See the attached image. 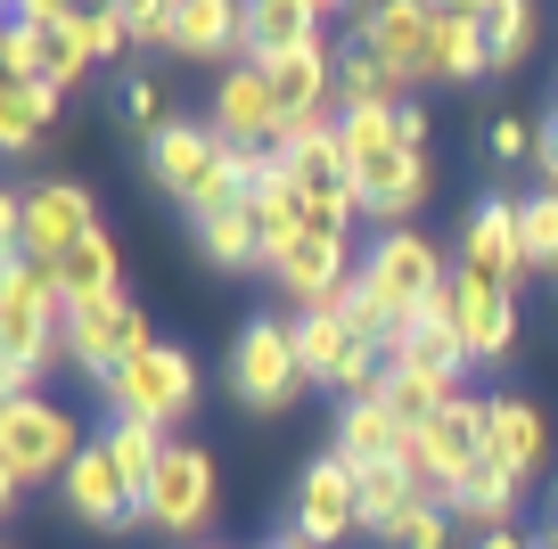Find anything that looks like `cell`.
Segmentation results:
<instances>
[{
    "mask_svg": "<svg viewBox=\"0 0 558 549\" xmlns=\"http://www.w3.org/2000/svg\"><path fill=\"white\" fill-rule=\"evenodd\" d=\"M337 148H345L362 222L411 230L402 213H418V197H427V115H418V107H362V115H337Z\"/></svg>",
    "mask_w": 558,
    "mask_h": 549,
    "instance_id": "6da1fadb",
    "label": "cell"
},
{
    "mask_svg": "<svg viewBox=\"0 0 558 549\" xmlns=\"http://www.w3.org/2000/svg\"><path fill=\"white\" fill-rule=\"evenodd\" d=\"M444 279H452V263H444V246L427 239V230H378V239H369V255H362L353 295L337 304V320L362 328V337L386 353V337H395V328H411L418 312L436 304Z\"/></svg>",
    "mask_w": 558,
    "mask_h": 549,
    "instance_id": "7a4b0ae2",
    "label": "cell"
},
{
    "mask_svg": "<svg viewBox=\"0 0 558 549\" xmlns=\"http://www.w3.org/2000/svg\"><path fill=\"white\" fill-rule=\"evenodd\" d=\"M271 156V148H263ZM263 156L230 148L214 123H190L173 115L165 132H148V172H157V190L190 206V222H214V213H239L246 190H255V164Z\"/></svg>",
    "mask_w": 558,
    "mask_h": 549,
    "instance_id": "3957f363",
    "label": "cell"
},
{
    "mask_svg": "<svg viewBox=\"0 0 558 549\" xmlns=\"http://www.w3.org/2000/svg\"><path fill=\"white\" fill-rule=\"evenodd\" d=\"M83 460L74 411H58L50 394L34 402H0V500L17 509L34 484H66V467Z\"/></svg>",
    "mask_w": 558,
    "mask_h": 549,
    "instance_id": "277c9868",
    "label": "cell"
},
{
    "mask_svg": "<svg viewBox=\"0 0 558 549\" xmlns=\"http://www.w3.org/2000/svg\"><path fill=\"white\" fill-rule=\"evenodd\" d=\"M296 353H304V386H320L329 402H362L386 386V353L337 312H296Z\"/></svg>",
    "mask_w": 558,
    "mask_h": 549,
    "instance_id": "5b68a950",
    "label": "cell"
},
{
    "mask_svg": "<svg viewBox=\"0 0 558 549\" xmlns=\"http://www.w3.org/2000/svg\"><path fill=\"white\" fill-rule=\"evenodd\" d=\"M230 394L239 411H288L304 394V353H296V320H246L230 344Z\"/></svg>",
    "mask_w": 558,
    "mask_h": 549,
    "instance_id": "8992f818",
    "label": "cell"
},
{
    "mask_svg": "<svg viewBox=\"0 0 558 549\" xmlns=\"http://www.w3.org/2000/svg\"><path fill=\"white\" fill-rule=\"evenodd\" d=\"M190 402H197V361L181 344H148L107 378V411L140 418V427H173V418H190Z\"/></svg>",
    "mask_w": 558,
    "mask_h": 549,
    "instance_id": "52a82bcc",
    "label": "cell"
},
{
    "mask_svg": "<svg viewBox=\"0 0 558 549\" xmlns=\"http://www.w3.org/2000/svg\"><path fill=\"white\" fill-rule=\"evenodd\" d=\"M353 279H362V255H353V239L329 230V222H313L296 246H279V255H271V288L288 295L296 312H337L353 295Z\"/></svg>",
    "mask_w": 558,
    "mask_h": 549,
    "instance_id": "ba28073f",
    "label": "cell"
},
{
    "mask_svg": "<svg viewBox=\"0 0 558 549\" xmlns=\"http://www.w3.org/2000/svg\"><path fill=\"white\" fill-rule=\"evenodd\" d=\"M402 467H411L418 500H452L460 476H469V467H485V394H460L436 427H418Z\"/></svg>",
    "mask_w": 558,
    "mask_h": 549,
    "instance_id": "9c48e42d",
    "label": "cell"
},
{
    "mask_svg": "<svg viewBox=\"0 0 558 549\" xmlns=\"http://www.w3.org/2000/svg\"><path fill=\"white\" fill-rule=\"evenodd\" d=\"M214 451L206 443H173L157 467V484H148V500H140V516H148V533H165V541H190V533L214 525Z\"/></svg>",
    "mask_w": 558,
    "mask_h": 549,
    "instance_id": "30bf717a",
    "label": "cell"
},
{
    "mask_svg": "<svg viewBox=\"0 0 558 549\" xmlns=\"http://www.w3.org/2000/svg\"><path fill=\"white\" fill-rule=\"evenodd\" d=\"M288 533H296L304 549H337V541L362 533V476H353V460L320 451V460L304 467L296 509H288Z\"/></svg>",
    "mask_w": 558,
    "mask_h": 549,
    "instance_id": "8fae6325",
    "label": "cell"
},
{
    "mask_svg": "<svg viewBox=\"0 0 558 549\" xmlns=\"http://www.w3.org/2000/svg\"><path fill=\"white\" fill-rule=\"evenodd\" d=\"M279 156H288V181H296V197L313 206V222H329V230H353V222H362V197H353V172H345V148H337V123L288 139Z\"/></svg>",
    "mask_w": 558,
    "mask_h": 549,
    "instance_id": "7c38bea8",
    "label": "cell"
},
{
    "mask_svg": "<svg viewBox=\"0 0 558 549\" xmlns=\"http://www.w3.org/2000/svg\"><path fill=\"white\" fill-rule=\"evenodd\" d=\"M25 197V239H17V255H34V263H66L74 246L99 230V213H90V190L83 181H34V190H17Z\"/></svg>",
    "mask_w": 558,
    "mask_h": 549,
    "instance_id": "4fadbf2b",
    "label": "cell"
},
{
    "mask_svg": "<svg viewBox=\"0 0 558 549\" xmlns=\"http://www.w3.org/2000/svg\"><path fill=\"white\" fill-rule=\"evenodd\" d=\"M436 312L452 320V337L469 344V361H501L509 344H518V295H509V288H485V279H469V271L444 279Z\"/></svg>",
    "mask_w": 558,
    "mask_h": 549,
    "instance_id": "5bb4252c",
    "label": "cell"
},
{
    "mask_svg": "<svg viewBox=\"0 0 558 549\" xmlns=\"http://www.w3.org/2000/svg\"><path fill=\"white\" fill-rule=\"evenodd\" d=\"M460 271L485 279V288L518 295L525 279V239H518V197H476L469 230H460Z\"/></svg>",
    "mask_w": 558,
    "mask_h": 549,
    "instance_id": "9a60e30c",
    "label": "cell"
},
{
    "mask_svg": "<svg viewBox=\"0 0 558 549\" xmlns=\"http://www.w3.org/2000/svg\"><path fill=\"white\" fill-rule=\"evenodd\" d=\"M58 492H66L74 525H90V533H132V525H148V516H140V492L123 484V467L107 460L99 443H83V460L66 467V484H58Z\"/></svg>",
    "mask_w": 558,
    "mask_h": 549,
    "instance_id": "2e32d148",
    "label": "cell"
},
{
    "mask_svg": "<svg viewBox=\"0 0 558 549\" xmlns=\"http://www.w3.org/2000/svg\"><path fill=\"white\" fill-rule=\"evenodd\" d=\"M206 123L230 139V148H246V156L279 148V99H271V74L239 58V66L214 83V115H206Z\"/></svg>",
    "mask_w": 558,
    "mask_h": 549,
    "instance_id": "e0dca14e",
    "label": "cell"
},
{
    "mask_svg": "<svg viewBox=\"0 0 558 549\" xmlns=\"http://www.w3.org/2000/svg\"><path fill=\"white\" fill-rule=\"evenodd\" d=\"M148 312L132 304V295H116V304H90V312H74V369H90V378H116L132 353H148Z\"/></svg>",
    "mask_w": 558,
    "mask_h": 549,
    "instance_id": "ac0fdd59",
    "label": "cell"
},
{
    "mask_svg": "<svg viewBox=\"0 0 558 549\" xmlns=\"http://www.w3.org/2000/svg\"><path fill=\"white\" fill-rule=\"evenodd\" d=\"M353 34H362L369 50L402 74V83H427V66H436V9H427V0H386V9H362Z\"/></svg>",
    "mask_w": 558,
    "mask_h": 549,
    "instance_id": "d6986e66",
    "label": "cell"
},
{
    "mask_svg": "<svg viewBox=\"0 0 558 549\" xmlns=\"http://www.w3.org/2000/svg\"><path fill=\"white\" fill-rule=\"evenodd\" d=\"M485 460L509 467L518 484H534L550 467V418L525 394H485Z\"/></svg>",
    "mask_w": 558,
    "mask_h": 549,
    "instance_id": "ffe728a7",
    "label": "cell"
},
{
    "mask_svg": "<svg viewBox=\"0 0 558 549\" xmlns=\"http://www.w3.org/2000/svg\"><path fill=\"white\" fill-rule=\"evenodd\" d=\"M9 25H34V34H41V90H58V99H66V90L99 66V58H90V41H83V9H58V0H17V9H9Z\"/></svg>",
    "mask_w": 558,
    "mask_h": 549,
    "instance_id": "44dd1931",
    "label": "cell"
},
{
    "mask_svg": "<svg viewBox=\"0 0 558 549\" xmlns=\"http://www.w3.org/2000/svg\"><path fill=\"white\" fill-rule=\"evenodd\" d=\"M337 460L353 467H386V460H411V427L386 411V394L362 402H337Z\"/></svg>",
    "mask_w": 558,
    "mask_h": 549,
    "instance_id": "7402d4cb",
    "label": "cell"
},
{
    "mask_svg": "<svg viewBox=\"0 0 558 549\" xmlns=\"http://www.w3.org/2000/svg\"><path fill=\"white\" fill-rule=\"evenodd\" d=\"M296 50H320V9L313 0H255L246 9V66H279Z\"/></svg>",
    "mask_w": 558,
    "mask_h": 549,
    "instance_id": "603a6c76",
    "label": "cell"
},
{
    "mask_svg": "<svg viewBox=\"0 0 558 549\" xmlns=\"http://www.w3.org/2000/svg\"><path fill=\"white\" fill-rule=\"evenodd\" d=\"M362 107H411V83L353 34V41H337V115H362Z\"/></svg>",
    "mask_w": 558,
    "mask_h": 549,
    "instance_id": "cb8c5ba5",
    "label": "cell"
},
{
    "mask_svg": "<svg viewBox=\"0 0 558 549\" xmlns=\"http://www.w3.org/2000/svg\"><path fill=\"white\" fill-rule=\"evenodd\" d=\"M386 361H395V369H444V378H469V344L452 337V320H444L436 304L418 312L411 328L386 337Z\"/></svg>",
    "mask_w": 558,
    "mask_h": 549,
    "instance_id": "d4e9b609",
    "label": "cell"
},
{
    "mask_svg": "<svg viewBox=\"0 0 558 549\" xmlns=\"http://www.w3.org/2000/svg\"><path fill=\"white\" fill-rule=\"evenodd\" d=\"M173 50L181 58H230V50H246V9H239V0H181Z\"/></svg>",
    "mask_w": 558,
    "mask_h": 549,
    "instance_id": "484cf974",
    "label": "cell"
},
{
    "mask_svg": "<svg viewBox=\"0 0 558 549\" xmlns=\"http://www.w3.org/2000/svg\"><path fill=\"white\" fill-rule=\"evenodd\" d=\"M476 74H493L485 9H436V66H427V83H476Z\"/></svg>",
    "mask_w": 558,
    "mask_h": 549,
    "instance_id": "4316f807",
    "label": "cell"
},
{
    "mask_svg": "<svg viewBox=\"0 0 558 549\" xmlns=\"http://www.w3.org/2000/svg\"><path fill=\"white\" fill-rule=\"evenodd\" d=\"M518 500H525V484L509 476V467H469V476H460V492L444 500V509L460 516V525H476V533H509V516H518Z\"/></svg>",
    "mask_w": 558,
    "mask_h": 549,
    "instance_id": "83f0119b",
    "label": "cell"
},
{
    "mask_svg": "<svg viewBox=\"0 0 558 549\" xmlns=\"http://www.w3.org/2000/svg\"><path fill=\"white\" fill-rule=\"evenodd\" d=\"M116 279H123V263H116V239L107 230H90L83 246H74L66 263H58V288H66V312H90V304H116Z\"/></svg>",
    "mask_w": 558,
    "mask_h": 549,
    "instance_id": "f1b7e54d",
    "label": "cell"
},
{
    "mask_svg": "<svg viewBox=\"0 0 558 549\" xmlns=\"http://www.w3.org/2000/svg\"><path fill=\"white\" fill-rule=\"evenodd\" d=\"M378 394H386V411L418 435V427H436V418L460 402V378H444V369H395V361H386V386H378Z\"/></svg>",
    "mask_w": 558,
    "mask_h": 549,
    "instance_id": "f546056e",
    "label": "cell"
},
{
    "mask_svg": "<svg viewBox=\"0 0 558 549\" xmlns=\"http://www.w3.org/2000/svg\"><path fill=\"white\" fill-rule=\"evenodd\" d=\"M90 443H99V451H107V460H116V467H123V484H132V492H140V500H148V484H157V467H165V451H173V443H165V427H140V418H107V427H99V435H90Z\"/></svg>",
    "mask_w": 558,
    "mask_h": 549,
    "instance_id": "4dcf8cb0",
    "label": "cell"
},
{
    "mask_svg": "<svg viewBox=\"0 0 558 549\" xmlns=\"http://www.w3.org/2000/svg\"><path fill=\"white\" fill-rule=\"evenodd\" d=\"M197 246H206V263H222V271H271V246H263V222H255V206H239V213H214V222H197Z\"/></svg>",
    "mask_w": 558,
    "mask_h": 549,
    "instance_id": "1f68e13d",
    "label": "cell"
},
{
    "mask_svg": "<svg viewBox=\"0 0 558 549\" xmlns=\"http://www.w3.org/2000/svg\"><path fill=\"white\" fill-rule=\"evenodd\" d=\"M50 115H58V90H41V83H9V90H0V148L25 156L41 132H50Z\"/></svg>",
    "mask_w": 558,
    "mask_h": 549,
    "instance_id": "d6a6232c",
    "label": "cell"
},
{
    "mask_svg": "<svg viewBox=\"0 0 558 549\" xmlns=\"http://www.w3.org/2000/svg\"><path fill=\"white\" fill-rule=\"evenodd\" d=\"M362 476V533H386L402 509L418 500V484H411V467L402 460H386V467H353Z\"/></svg>",
    "mask_w": 558,
    "mask_h": 549,
    "instance_id": "836d02e7",
    "label": "cell"
},
{
    "mask_svg": "<svg viewBox=\"0 0 558 549\" xmlns=\"http://www.w3.org/2000/svg\"><path fill=\"white\" fill-rule=\"evenodd\" d=\"M525 50H534V9H525V0H493V9H485V58H493V74L525 66Z\"/></svg>",
    "mask_w": 558,
    "mask_h": 549,
    "instance_id": "e575fe53",
    "label": "cell"
},
{
    "mask_svg": "<svg viewBox=\"0 0 558 549\" xmlns=\"http://www.w3.org/2000/svg\"><path fill=\"white\" fill-rule=\"evenodd\" d=\"M452 533H460V516L444 509V500H411V509H402L378 541H386V549H452Z\"/></svg>",
    "mask_w": 558,
    "mask_h": 549,
    "instance_id": "d590c367",
    "label": "cell"
},
{
    "mask_svg": "<svg viewBox=\"0 0 558 549\" xmlns=\"http://www.w3.org/2000/svg\"><path fill=\"white\" fill-rule=\"evenodd\" d=\"M518 239H525V271H558V190L518 197Z\"/></svg>",
    "mask_w": 558,
    "mask_h": 549,
    "instance_id": "8d00e7d4",
    "label": "cell"
},
{
    "mask_svg": "<svg viewBox=\"0 0 558 549\" xmlns=\"http://www.w3.org/2000/svg\"><path fill=\"white\" fill-rule=\"evenodd\" d=\"M173 17H181V0H123V25H132L140 50H173Z\"/></svg>",
    "mask_w": 558,
    "mask_h": 549,
    "instance_id": "74e56055",
    "label": "cell"
},
{
    "mask_svg": "<svg viewBox=\"0 0 558 549\" xmlns=\"http://www.w3.org/2000/svg\"><path fill=\"white\" fill-rule=\"evenodd\" d=\"M0 74H9V83H41V34L34 25H9V34H0Z\"/></svg>",
    "mask_w": 558,
    "mask_h": 549,
    "instance_id": "f35d334b",
    "label": "cell"
},
{
    "mask_svg": "<svg viewBox=\"0 0 558 549\" xmlns=\"http://www.w3.org/2000/svg\"><path fill=\"white\" fill-rule=\"evenodd\" d=\"M123 115L148 123V132H165V123H173V115H165V90L148 83V74H132V83H123Z\"/></svg>",
    "mask_w": 558,
    "mask_h": 549,
    "instance_id": "ab89813d",
    "label": "cell"
},
{
    "mask_svg": "<svg viewBox=\"0 0 558 549\" xmlns=\"http://www.w3.org/2000/svg\"><path fill=\"white\" fill-rule=\"evenodd\" d=\"M493 156H501V164H518V156H534V132H525L518 115H493Z\"/></svg>",
    "mask_w": 558,
    "mask_h": 549,
    "instance_id": "60d3db41",
    "label": "cell"
},
{
    "mask_svg": "<svg viewBox=\"0 0 558 549\" xmlns=\"http://www.w3.org/2000/svg\"><path fill=\"white\" fill-rule=\"evenodd\" d=\"M534 172H542V190H558V115L534 132Z\"/></svg>",
    "mask_w": 558,
    "mask_h": 549,
    "instance_id": "b9f144b4",
    "label": "cell"
},
{
    "mask_svg": "<svg viewBox=\"0 0 558 549\" xmlns=\"http://www.w3.org/2000/svg\"><path fill=\"white\" fill-rule=\"evenodd\" d=\"M476 549H534V541H525V533L509 525V533H485V541H476Z\"/></svg>",
    "mask_w": 558,
    "mask_h": 549,
    "instance_id": "7bdbcfd3",
    "label": "cell"
},
{
    "mask_svg": "<svg viewBox=\"0 0 558 549\" xmlns=\"http://www.w3.org/2000/svg\"><path fill=\"white\" fill-rule=\"evenodd\" d=\"M263 549H304V541H296V533H271V541H263Z\"/></svg>",
    "mask_w": 558,
    "mask_h": 549,
    "instance_id": "ee69618b",
    "label": "cell"
},
{
    "mask_svg": "<svg viewBox=\"0 0 558 549\" xmlns=\"http://www.w3.org/2000/svg\"><path fill=\"white\" fill-rule=\"evenodd\" d=\"M534 549H558V541H550V533H534Z\"/></svg>",
    "mask_w": 558,
    "mask_h": 549,
    "instance_id": "f6af8a7d",
    "label": "cell"
},
{
    "mask_svg": "<svg viewBox=\"0 0 558 549\" xmlns=\"http://www.w3.org/2000/svg\"><path fill=\"white\" fill-rule=\"evenodd\" d=\"M206 549H214V541H206Z\"/></svg>",
    "mask_w": 558,
    "mask_h": 549,
    "instance_id": "bcb514c9",
    "label": "cell"
}]
</instances>
